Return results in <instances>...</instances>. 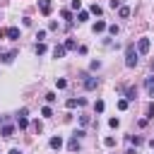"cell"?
<instances>
[{
	"instance_id": "cell-1",
	"label": "cell",
	"mask_w": 154,
	"mask_h": 154,
	"mask_svg": "<svg viewBox=\"0 0 154 154\" xmlns=\"http://www.w3.org/2000/svg\"><path fill=\"white\" fill-rule=\"evenodd\" d=\"M137 58H140V53H137L135 43H128V46H125V65H128V67H135V65H137Z\"/></svg>"
},
{
	"instance_id": "cell-2",
	"label": "cell",
	"mask_w": 154,
	"mask_h": 154,
	"mask_svg": "<svg viewBox=\"0 0 154 154\" xmlns=\"http://www.w3.org/2000/svg\"><path fill=\"white\" fill-rule=\"evenodd\" d=\"M0 120H2V130H0V135H2V137H12V135H14V125L7 123V118H0Z\"/></svg>"
},
{
	"instance_id": "cell-3",
	"label": "cell",
	"mask_w": 154,
	"mask_h": 154,
	"mask_svg": "<svg viewBox=\"0 0 154 154\" xmlns=\"http://www.w3.org/2000/svg\"><path fill=\"white\" fill-rule=\"evenodd\" d=\"M149 46H152L149 38H140V41H137V53H140V55H147V53H149Z\"/></svg>"
},
{
	"instance_id": "cell-4",
	"label": "cell",
	"mask_w": 154,
	"mask_h": 154,
	"mask_svg": "<svg viewBox=\"0 0 154 154\" xmlns=\"http://www.w3.org/2000/svg\"><path fill=\"white\" fill-rule=\"evenodd\" d=\"M38 10H41V14L48 17V14L53 12V2H51V0H38Z\"/></svg>"
},
{
	"instance_id": "cell-5",
	"label": "cell",
	"mask_w": 154,
	"mask_h": 154,
	"mask_svg": "<svg viewBox=\"0 0 154 154\" xmlns=\"http://www.w3.org/2000/svg\"><path fill=\"white\" fill-rule=\"evenodd\" d=\"M96 87H99V79H96V77L84 75V89H89V91H91V89H96Z\"/></svg>"
},
{
	"instance_id": "cell-6",
	"label": "cell",
	"mask_w": 154,
	"mask_h": 154,
	"mask_svg": "<svg viewBox=\"0 0 154 154\" xmlns=\"http://www.w3.org/2000/svg\"><path fill=\"white\" fill-rule=\"evenodd\" d=\"M67 149H70V152H77V149H79V137H77V135H72V137H70Z\"/></svg>"
},
{
	"instance_id": "cell-7",
	"label": "cell",
	"mask_w": 154,
	"mask_h": 154,
	"mask_svg": "<svg viewBox=\"0 0 154 154\" xmlns=\"http://www.w3.org/2000/svg\"><path fill=\"white\" fill-rule=\"evenodd\" d=\"M5 36H7V38H12V41H14V38H19V29H17V26H10V29H5Z\"/></svg>"
},
{
	"instance_id": "cell-8",
	"label": "cell",
	"mask_w": 154,
	"mask_h": 154,
	"mask_svg": "<svg viewBox=\"0 0 154 154\" xmlns=\"http://www.w3.org/2000/svg\"><path fill=\"white\" fill-rule=\"evenodd\" d=\"M123 91H125V99H128V101H135V99H137V89H135V87H128V89H123Z\"/></svg>"
},
{
	"instance_id": "cell-9",
	"label": "cell",
	"mask_w": 154,
	"mask_h": 154,
	"mask_svg": "<svg viewBox=\"0 0 154 154\" xmlns=\"http://www.w3.org/2000/svg\"><path fill=\"white\" fill-rule=\"evenodd\" d=\"M48 144H51V149H60V147H63V137H60V135H58V137H51Z\"/></svg>"
},
{
	"instance_id": "cell-10",
	"label": "cell",
	"mask_w": 154,
	"mask_h": 154,
	"mask_svg": "<svg viewBox=\"0 0 154 154\" xmlns=\"http://www.w3.org/2000/svg\"><path fill=\"white\" fill-rule=\"evenodd\" d=\"M108 26H106V22L103 19H96V24H94V34H101V31H106Z\"/></svg>"
},
{
	"instance_id": "cell-11",
	"label": "cell",
	"mask_w": 154,
	"mask_h": 154,
	"mask_svg": "<svg viewBox=\"0 0 154 154\" xmlns=\"http://www.w3.org/2000/svg\"><path fill=\"white\" fill-rule=\"evenodd\" d=\"M65 106H67V108H75V106H84V99H67V101H65Z\"/></svg>"
},
{
	"instance_id": "cell-12",
	"label": "cell",
	"mask_w": 154,
	"mask_h": 154,
	"mask_svg": "<svg viewBox=\"0 0 154 154\" xmlns=\"http://www.w3.org/2000/svg\"><path fill=\"white\" fill-rule=\"evenodd\" d=\"M65 53H67V48H65V46H55V48H53V58H63Z\"/></svg>"
},
{
	"instance_id": "cell-13",
	"label": "cell",
	"mask_w": 154,
	"mask_h": 154,
	"mask_svg": "<svg viewBox=\"0 0 154 154\" xmlns=\"http://www.w3.org/2000/svg\"><path fill=\"white\" fill-rule=\"evenodd\" d=\"M144 87H147L149 96H154V77H147V79H144Z\"/></svg>"
},
{
	"instance_id": "cell-14",
	"label": "cell",
	"mask_w": 154,
	"mask_h": 154,
	"mask_svg": "<svg viewBox=\"0 0 154 154\" xmlns=\"http://www.w3.org/2000/svg\"><path fill=\"white\" fill-rule=\"evenodd\" d=\"M63 46H65L67 51H75V48H77V41H75V38H67V41H65Z\"/></svg>"
},
{
	"instance_id": "cell-15",
	"label": "cell",
	"mask_w": 154,
	"mask_h": 154,
	"mask_svg": "<svg viewBox=\"0 0 154 154\" xmlns=\"http://www.w3.org/2000/svg\"><path fill=\"white\" fill-rule=\"evenodd\" d=\"M14 55H17L14 51H10V53H5V55H2V63H7V65H10V63L14 60Z\"/></svg>"
},
{
	"instance_id": "cell-16",
	"label": "cell",
	"mask_w": 154,
	"mask_h": 154,
	"mask_svg": "<svg viewBox=\"0 0 154 154\" xmlns=\"http://www.w3.org/2000/svg\"><path fill=\"white\" fill-rule=\"evenodd\" d=\"M118 14H120L123 19H128V17H130V7H118Z\"/></svg>"
},
{
	"instance_id": "cell-17",
	"label": "cell",
	"mask_w": 154,
	"mask_h": 154,
	"mask_svg": "<svg viewBox=\"0 0 154 154\" xmlns=\"http://www.w3.org/2000/svg\"><path fill=\"white\" fill-rule=\"evenodd\" d=\"M89 19V12L87 10H79V14H77V22H87Z\"/></svg>"
},
{
	"instance_id": "cell-18",
	"label": "cell",
	"mask_w": 154,
	"mask_h": 154,
	"mask_svg": "<svg viewBox=\"0 0 154 154\" xmlns=\"http://www.w3.org/2000/svg\"><path fill=\"white\" fill-rule=\"evenodd\" d=\"M17 125H19V128H22V130H24V128H26V125H29V120H26V118H24V116H17Z\"/></svg>"
},
{
	"instance_id": "cell-19",
	"label": "cell",
	"mask_w": 154,
	"mask_h": 154,
	"mask_svg": "<svg viewBox=\"0 0 154 154\" xmlns=\"http://www.w3.org/2000/svg\"><path fill=\"white\" fill-rule=\"evenodd\" d=\"M36 53H38V55H43V53H46V43H43V41H38V43H36Z\"/></svg>"
},
{
	"instance_id": "cell-20",
	"label": "cell",
	"mask_w": 154,
	"mask_h": 154,
	"mask_svg": "<svg viewBox=\"0 0 154 154\" xmlns=\"http://www.w3.org/2000/svg\"><path fill=\"white\" fill-rule=\"evenodd\" d=\"M41 116H43V118H51V116H53L51 106H43V108H41Z\"/></svg>"
},
{
	"instance_id": "cell-21",
	"label": "cell",
	"mask_w": 154,
	"mask_h": 154,
	"mask_svg": "<svg viewBox=\"0 0 154 154\" xmlns=\"http://www.w3.org/2000/svg\"><path fill=\"white\" fill-rule=\"evenodd\" d=\"M60 17H63V19H67V22H70V19H72V12H70V10H63V12H60Z\"/></svg>"
},
{
	"instance_id": "cell-22",
	"label": "cell",
	"mask_w": 154,
	"mask_h": 154,
	"mask_svg": "<svg viewBox=\"0 0 154 154\" xmlns=\"http://www.w3.org/2000/svg\"><path fill=\"white\" fill-rule=\"evenodd\" d=\"M103 144H106V147H116V137H106Z\"/></svg>"
},
{
	"instance_id": "cell-23",
	"label": "cell",
	"mask_w": 154,
	"mask_h": 154,
	"mask_svg": "<svg viewBox=\"0 0 154 154\" xmlns=\"http://www.w3.org/2000/svg\"><path fill=\"white\" fill-rule=\"evenodd\" d=\"M55 84H58V89H65V87H67V82H65L63 77H60V79H55Z\"/></svg>"
},
{
	"instance_id": "cell-24",
	"label": "cell",
	"mask_w": 154,
	"mask_h": 154,
	"mask_svg": "<svg viewBox=\"0 0 154 154\" xmlns=\"http://www.w3.org/2000/svg\"><path fill=\"white\" fill-rule=\"evenodd\" d=\"M118 108L125 111V108H128V99H120V101H118Z\"/></svg>"
},
{
	"instance_id": "cell-25",
	"label": "cell",
	"mask_w": 154,
	"mask_h": 154,
	"mask_svg": "<svg viewBox=\"0 0 154 154\" xmlns=\"http://www.w3.org/2000/svg\"><path fill=\"white\" fill-rule=\"evenodd\" d=\"M94 111L101 113V111H103V101H96V103H94Z\"/></svg>"
},
{
	"instance_id": "cell-26",
	"label": "cell",
	"mask_w": 154,
	"mask_h": 154,
	"mask_svg": "<svg viewBox=\"0 0 154 154\" xmlns=\"http://www.w3.org/2000/svg\"><path fill=\"white\" fill-rule=\"evenodd\" d=\"M147 116H149V118H154V101L147 106Z\"/></svg>"
},
{
	"instance_id": "cell-27",
	"label": "cell",
	"mask_w": 154,
	"mask_h": 154,
	"mask_svg": "<svg viewBox=\"0 0 154 154\" xmlns=\"http://www.w3.org/2000/svg\"><path fill=\"white\" fill-rule=\"evenodd\" d=\"M108 34H111V36H116V34H118V26H116V24H111V26H108Z\"/></svg>"
},
{
	"instance_id": "cell-28",
	"label": "cell",
	"mask_w": 154,
	"mask_h": 154,
	"mask_svg": "<svg viewBox=\"0 0 154 154\" xmlns=\"http://www.w3.org/2000/svg\"><path fill=\"white\" fill-rule=\"evenodd\" d=\"M46 101H48V103H53V101H55V94H53V91H48V94H46Z\"/></svg>"
},
{
	"instance_id": "cell-29",
	"label": "cell",
	"mask_w": 154,
	"mask_h": 154,
	"mask_svg": "<svg viewBox=\"0 0 154 154\" xmlns=\"http://www.w3.org/2000/svg\"><path fill=\"white\" fill-rule=\"evenodd\" d=\"M108 125H111V128H118V125H120V120H118V118H111V120H108Z\"/></svg>"
},
{
	"instance_id": "cell-30",
	"label": "cell",
	"mask_w": 154,
	"mask_h": 154,
	"mask_svg": "<svg viewBox=\"0 0 154 154\" xmlns=\"http://www.w3.org/2000/svg\"><path fill=\"white\" fill-rule=\"evenodd\" d=\"M10 154H22V152L19 149H10Z\"/></svg>"
},
{
	"instance_id": "cell-31",
	"label": "cell",
	"mask_w": 154,
	"mask_h": 154,
	"mask_svg": "<svg viewBox=\"0 0 154 154\" xmlns=\"http://www.w3.org/2000/svg\"><path fill=\"white\" fill-rule=\"evenodd\" d=\"M125 154H137V152H135V149H128V152H125Z\"/></svg>"
},
{
	"instance_id": "cell-32",
	"label": "cell",
	"mask_w": 154,
	"mask_h": 154,
	"mask_svg": "<svg viewBox=\"0 0 154 154\" xmlns=\"http://www.w3.org/2000/svg\"><path fill=\"white\" fill-rule=\"evenodd\" d=\"M149 147H152V149H154V140H149Z\"/></svg>"
},
{
	"instance_id": "cell-33",
	"label": "cell",
	"mask_w": 154,
	"mask_h": 154,
	"mask_svg": "<svg viewBox=\"0 0 154 154\" xmlns=\"http://www.w3.org/2000/svg\"><path fill=\"white\" fill-rule=\"evenodd\" d=\"M2 36H5V29H0V38H2Z\"/></svg>"
}]
</instances>
